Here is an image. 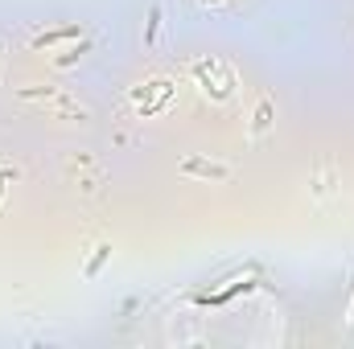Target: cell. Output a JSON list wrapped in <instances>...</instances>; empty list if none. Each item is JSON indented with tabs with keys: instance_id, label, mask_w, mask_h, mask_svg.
Instances as JSON below:
<instances>
[{
	"instance_id": "cell-1",
	"label": "cell",
	"mask_w": 354,
	"mask_h": 349,
	"mask_svg": "<svg viewBox=\"0 0 354 349\" xmlns=\"http://www.w3.org/2000/svg\"><path fill=\"white\" fill-rule=\"evenodd\" d=\"M181 173L210 177V181H227V177H231V169H227V165H210V161H185V165H181Z\"/></svg>"
},
{
	"instance_id": "cell-2",
	"label": "cell",
	"mask_w": 354,
	"mask_h": 349,
	"mask_svg": "<svg viewBox=\"0 0 354 349\" xmlns=\"http://www.w3.org/2000/svg\"><path fill=\"white\" fill-rule=\"evenodd\" d=\"M83 29L79 25H62V29H50V33H37L33 37V50H46V46H58V41H71V37H79Z\"/></svg>"
},
{
	"instance_id": "cell-3",
	"label": "cell",
	"mask_w": 354,
	"mask_h": 349,
	"mask_svg": "<svg viewBox=\"0 0 354 349\" xmlns=\"http://www.w3.org/2000/svg\"><path fill=\"white\" fill-rule=\"evenodd\" d=\"M248 288H256V283H252V279H248V283H231V288H223V292H214V296H198V304H214V308H218V304L235 300V296L248 292Z\"/></svg>"
},
{
	"instance_id": "cell-4",
	"label": "cell",
	"mask_w": 354,
	"mask_h": 349,
	"mask_svg": "<svg viewBox=\"0 0 354 349\" xmlns=\"http://www.w3.org/2000/svg\"><path fill=\"white\" fill-rule=\"evenodd\" d=\"M111 259V243H99L95 247V255H91V263H87V279H95L99 271H103V263Z\"/></svg>"
},
{
	"instance_id": "cell-5",
	"label": "cell",
	"mask_w": 354,
	"mask_h": 349,
	"mask_svg": "<svg viewBox=\"0 0 354 349\" xmlns=\"http://www.w3.org/2000/svg\"><path fill=\"white\" fill-rule=\"evenodd\" d=\"M161 17H165V12H161V4H153V8H149V29H145V46H157V33H161Z\"/></svg>"
},
{
	"instance_id": "cell-6",
	"label": "cell",
	"mask_w": 354,
	"mask_h": 349,
	"mask_svg": "<svg viewBox=\"0 0 354 349\" xmlns=\"http://www.w3.org/2000/svg\"><path fill=\"white\" fill-rule=\"evenodd\" d=\"M268 128H272V99L256 107V119H252V132H268Z\"/></svg>"
},
{
	"instance_id": "cell-7",
	"label": "cell",
	"mask_w": 354,
	"mask_h": 349,
	"mask_svg": "<svg viewBox=\"0 0 354 349\" xmlns=\"http://www.w3.org/2000/svg\"><path fill=\"white\" fill-rule=\"evenodd\" d=\"M91 50V41L87 37H83V41H79V46H75V50H66V54H62V58H58V66H75V62H79V58H83V54H87Z\"/></svg>"
},
{
	"instance_id": "cell-8",
	"label": "cell",
	"mask_w": 354,
	"mask_h": 349,
	"mask_svg": "<svg viewBox=\"0 0 354 349\" xmlns=\"http://www.w3.org/2000/svg\"><path fill=\"white\" fill-rule=\"evenodd\" d=\"M21 99H58V87H21Z\"/></svg>"
},
{
	"instance_id": "cell-9",
	"label": "cell",
	"mask_w": 354,
	"mask_h": 349,
	"mask_svg": "<svg viewBox=\"0 0 354 349\" xmlns=\"http://www.w3.org/2000/svg\"><path fill=\"white\" fill-rule=\"evenodd\" d=\"M8 181H17V169H0V193H4V185Z\"/></svg>"
},
{
	"instance_id": "cell-10",
	"label": "cell",
	"mask_w": 354,
	"mask_h": 349,
	"mask_svg": "<svg viewBox=\"0 0 354 349\" xmlns=\"http://www.w3.org/2000/svg\"><path fill=\"white\" fill-rule=\"evenodd\" d=\"M0 58H4V41H0Z\"/></svg>"
},
{
	"instance_id": "cell-11",
	"label": "cell",
	"mask_w": 354,
	"mask_h": 349,
	"mask_svg": "<svg viewBox=\"0 0 354 349\" xmlns=\"http://www.w3.org/2000/svg\"><path fill=\"white\" fill-rule=\"evenodd\" d=\"M202 4H218V0H202Z\"/></svg>"
}]
</instances>
